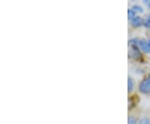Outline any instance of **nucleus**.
<instances>
[{
    "instance_id": "f257e3e1",
    "label": "nucleus",
    "mask_w": 150,
    "mask_h": 124,
    "mask_svg": "<svg viewBox=\"0 0 150 124\" xmlns=\"http://www.w3.org/2000/svg\"><path fill=\"white\" fill-rule=\"evenodd\" d=\"M129 58L136 63L144 62V54L142 53L137 43V38H131L129 41Z\"/></svg>"
},
{
    "instance_id": "f03ea898",
    "label": "nucleus",
    "mask_w": 150,
    "mask_h": 124,
    "mask_svg": "<svg viewBox=\"0 0 150 124\" xmlns=\"http://www.w3.org/2000/svg\"><path fill=\"white\" fill-rule=\"evenodd\" d=\"M138 92L144 96H150V72L145 73L137 85Z\"/></svg>"
},
{
    "instance_id": "7ed1b4c3",
    "label": "nucleus",
    "mask_w": 150,
    "mask_h": 124,
    "mask_svg": "<svg viewBox=\"0 0 150 124\" xmlns=\"http://www.w3.org/2000/svg\"><path fill=\"white\" fill-rule=\"evenodd\" d=\"M137 43L143 54L150 55V38H137Z\"/></svg>"
},
{
    "instance_id": "20e7f679",
    "label": "nucleus",
    "mask_w": 150,
    "mask_h": 124,
    "mask_svg": "<svg viewBox=\"0 0 150 124\" xmlns=\"http://www.w3.org/2000/svg\"><path fill=\"white\" fill-rule=\"evenodd\" d=\"M141 114L138 113L137 108L133 111H129L128 115V124H138Z\"/></svg>"
},
{
    "instance_id": "39448f33",
    "label": "nucleus",
    "mask_w": 150,
    "mask_h": 124,
    "mask_svg": "<svg viewBox=\"0 0 150 124\" xmlns=\"http://www.w3.org/2000/svg\"><path fill=\"white\" fill-rule=\"evenodd\" d=\"M137 85L136 81L134 80V78L132 76H129L128 78V93L129 95L134 94L135 93V91L137 89Z\"/></svg>"
},
{
    "instance_id": "423d86ee",
    "label": "nucleus",
    "mask_w": 150,
    "mask_h": 124,
    "mask_svg": "<svg viewBox=\"0 0 150 124\" xmlns=\"http://www.w3.org/2000/svg\"><path fill=\"white\" fill-rule=\"evenodd\" d=\"M144 19L143 18H141L139 15H137L131 21L129 22H130V24H131L132 27H135V28H138V27L144 26Z\"/></svg>"
},
{
    "instance_id": "0eeeda50",
    "label": "nucleus",
    "mask_w": 150,
    "mask_h": 124,
    "mask_svg": "<svg viewBox=\"0 0 150 124\" xmlns=\"http://www.w3.org/2000/svg\"><path fill=\"white\" fill-rule=\"evenodd\" d=\"M138 124H150V116L149 115H141Z\"/></svg>"
},
{
    "instance_id": "6e6552de",
    "label": "nucleus",
    "mask_w": 150,
    "mask_h": 124,
    "mask_svg": "<svg viewBox=\"0 0 150 124\" xmlns=\"http://www.w3.org/2000/svg\"><path fill=\"white\" fill-rule=\"evenodd\" d=\"M144 19V27L150 30V13H149L148 15H146V17Z\"/></svg>"
},
{
    "instance_id": "1a4fd4ad",
    "label": "nucleus",
    "mask_w": 150,
    "mask_h": 124,
    "mask_svg": "<svg viewBox=\"0 0 150 124\" xmlns=\"http://www.w3.org/2000/svg\"><path fill=\"white\" fill-rule=\"evenodd\" d=\"M132 8V9H133V10H134L137 14H138V13L139 14V13H144V8H142L140 5H137V4H136V5L132 6V8Z\"/></svg>"
},
{
    "instance_id": "9d476101",
    "label": "nucleus",
    "mask_w": 150,
    "mask_h": 124,
    "mask_svg": "<svg viewBox=\"0 0 150 124\" xmlns=\"http://www.w3.org/2000/svg\"><path fill=\"white\" fill-rule=\"evenodd\" d=\"M136 16H137V13L132 8H129L128 9V19H129V21H131Z\"/></svg>"
},
{
    "instance_id": "9b49d317",
    "label": "nucleus",
    "mask_w": 150,
    "mask_h": 124,
    "mask_svg": "<svg viewBox=\"0 0 150 124\" xmlns=\"http://www.w3.org/2000/svg\"><path fill=\"white\" fill-rule=\"evenodd\" d=\"M143 3L146 7H148L150 9V0H143Z\"/></svg>"
}]
</instances>
